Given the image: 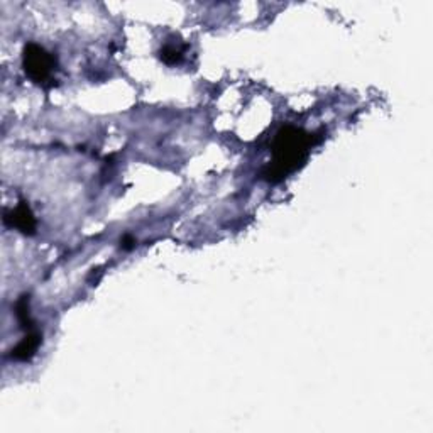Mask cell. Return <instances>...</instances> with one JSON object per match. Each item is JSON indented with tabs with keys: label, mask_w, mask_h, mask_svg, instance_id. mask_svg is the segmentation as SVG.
<instances>
[{
	"label": "cell",
	"mask_w": 433,
	"mask_h": 433,
	"mask_svg": "<svg viewBox=\"0 0 433 433\" xmlns=\"http://www.w3.org/2000/svg\"><path fill=\"white\" fill-rule=\"evenodd\" d=\"M22 66H24L26 75L34 81V83H44L51 78L54 66H56V58L51 53L46 51L41 46L29 42L26 44L22 51Z\"/></svg>",
	"instance_id": "2"
},
{
	"label": "cell",
	"mask_w": 433,
	"mask_h": 433,
	"mask_svg": "<svg viewBox=\"0 0 433 433\" xmlns=\"http://www.w3.org/2000/svg\"><path fill=\"white\" fill-rule=\"evenodd\" d=\"M159 56H161V60L165 61L166 65H177L183 60V49L174 44H166L165 48L159 51Z\"/></svg>",
	"instance_id": "6"
},
{
	"label": "cell",
	"mask_w": 433,
	"mask_h": 433,
	"mask_svg": "<svg viewBox=\"0 0 433 433\" xmlns=\"http://www.w3.org/2000/svg\"><path fill=\"white\" fill-rule=\"evenodd\" d=\"M134 245H136V239L132 236H129V234H127V236H124L122 239H120V247H122L124 251H131V249L134 247Z\"/></svg>",
	"instance_id": "7"
},
{
	"label": "cell",
	"mask_w": 433,
	"mask_h": 433,
	"mask_svg": "<svg viewBox=\"0 0 433 433\" xmlns=\"http://www.w3.org/2000/svg\"><path fill=\"white\" fill-rule=\"evenodd\" d=\"M315 136L295 126L281 127L272 140V159L263 170V178L269 183L283 181L307 161L315 146Z\"/></svg>",
	"instance_id": "1"
},
{
	"label": "cell",
	"mask_w": 433,
	"mask_h": 433,
	"mask_svg": "<svg viewBox=\"0 0 433 433\" xmlns=\"http://www.w3.org/2000/svg\"><path fill=\"white\" fill-rule=\"evenodd\" d=\"M6 224L10 225V227H15L19 232L26 234V236L36 234V218H34V213L31 212L29 205L26 202H21L14 210L6 213Z\"/></svg>",
	"instance_id": "3"
},
{
	"label": "cell",
	"mask_w": 433,
	"mask_h": 433,
	"mask_svg": "<svg viewBox=\"0 0 433 433\" xmlns=\"http://www.w3.org/2000/svg\"><path fill=\"white\" fill-rule=\"evenodd\" d=\"M41 342H42L41 334L36 330H29L26 337L22 338V341L13 349V357L15 359V361H22V362L31 361V359L36 356Z\"/></svg>",
	"instance_id": "4"
},
{
	"label": "cell",
	"mask_w": 433,
	"mask_h": 433,
	"mask_svg": "<svg viewBox=\"0 0 433 433\" xmlns=\"http://www.w3.org/2000/svg\"><path fill=\"white\" fill-rule=\"evenodd\" d=\"M15 317H17L19 323H21V329L24 330H33V320H31L29 313V296H21L19 302L15 303Z\"/></svg>",
	"instance_id": "5"
}]
</instances>
